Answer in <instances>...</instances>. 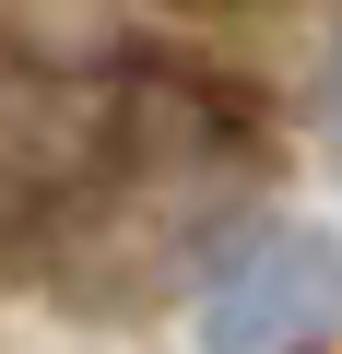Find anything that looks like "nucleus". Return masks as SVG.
Listing matches in <instances>:
<instances>
[{
  "label": "nucleus",
  "mask_w": 342,
  "mask_h": 354,
  "mask_svg": "<svg viewBox=\"0 0 342 354\" xmlns=\"http://www.w3.org/2000/svg\"><path fill=\"white\" fill-rule=\"evenodd\" d=\"M342 342V236L330 225H236L201 272V354H330Z\"/></svg>",
  "instance_id": "obj_1"
},
{
  "label": "nucleus",
  "mask_w": 342,
  "mask_h": 354,
  "mask_svg": "<svg viewBox=\"0 0 342 354\" xmlns=\"http://www.w3.org/2000/svg\"><path fill=\"white\" fill-rule=\"evenodd\" d=\"M106 130H118V83H71L0 36V248H24V236L48 248V225L95 177Z\"/></svg>",
  "instance_id": "obj_2"
},
{
  "label": "nucleus",
  "mask_w": 342,
  "mask_h": 354,
  "mask_svg": "<svg viewBox=\"0 0 342 354\" xmlns=\"http://www.w3.org/2000/svg\"><path fill=\"white\" fill-rule=\"evenodd\" d=\"M319 130H330V153H342V36H330V59H319Z\"/></svg>",
  "instance_id": "obj_3"
}]
</instances>
